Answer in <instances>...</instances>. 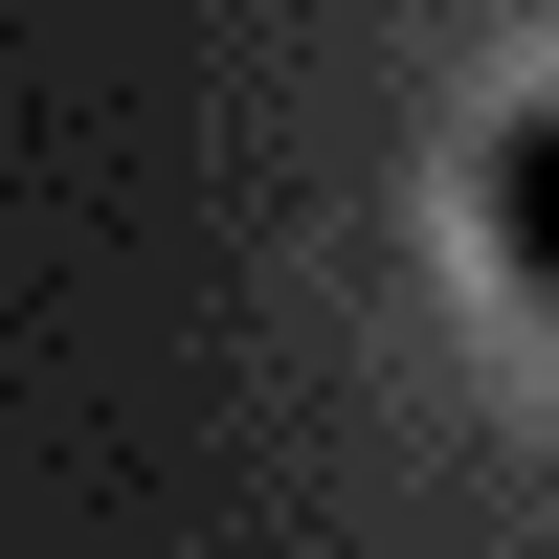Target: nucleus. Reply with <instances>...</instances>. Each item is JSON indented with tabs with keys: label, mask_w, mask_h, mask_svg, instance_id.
Segmentation results:
<instances>
[{
	"label": "nucleus",
	"mask_w": 559,
	"mask_h": 559,
	"mask_svg": "<svg viewBox=\"0 0 559 559\" xmlns=\"http://www.w3.org/2000/svg\"><path fill=\"white\" fill-rule=\"evenodd\" d=\"M471 202H492V269L537 292V202H559V134H537V112H492V157H471Z\"/></svg>",
	"instance_id": "f257e3e1"
}]
</instances>
